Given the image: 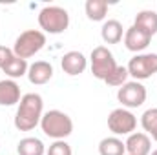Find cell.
<instances>
[{
	"label": "cell",
	"mask_w": 157,
	"mask_h": 155,
	"mask_svg": "<svg viewBox=\"0 0 157 155\" xmlns=\"http://www.w3.org/2000/svg\"><path fill=\"white\" fill-rule=\"evenodd\" d=\"M44 115V100L39 93H26L22 95L17 113H15V128L18 131H31L40 124Z\"/></svg>",
	"instance_id": "6da1fadb"
},
{
	"label": "cell",
	"mask_w": 157,
	"mask_h": 155,
	"mask_svg": "<svg viewBox=\"0 0 157 155\" xmlns=\"http://www.w3.org/2000/svg\"><path fill=\"white\" fill-rule=\"evenodd\" d=\"M40 128L44 135L53 141H64L73 133V120L71 117L60 110H49L40 119Z\"/></svg>",
	"instance_id": "7a4b0ae2"
},
{
	"label": "cell",
	"mask_w": 157,
	"mask_h": 155,
	"mask_svg": "<svg viewBox=\"0 0 157 155\" xmlns=\"http://www.w3.org/2000/svg\"><path fill=\"white\" fill-rule=\"evenodd\" d=\"M39 26L42 33L60 35L70 28V13L60 6H44L39 11Z\"/></svg>",
	"instance_id": "3957f363"
},
{
	"label": "cell",
	"mask_w": 157,
	"mask_h": 155,
	"mask_svg": "<svg viewBox=\"0 0 157 155\" xmlns=\"http://www.w3.org/2000/svg\"><path fill=\"white\" fill-rule=\"evenodd\" d=\"M44 46H46V33H42L40 29H26L17 37L13 44V53L15 57L28 60L35 57L39 51H42Z\"/></svg>",
	"instance_id": "277c9868"
},
{
	"label": "cell",
	"mask_w": 157,
	"mask_h": 155,
	"mask_svg": "<svg viewBox=\"0 0 157 155\" xmlns=\"http://www.w3.org/2000/svg\"><path fill=\"white\" fill-rule=\"evenodd\" d=\"M117 66L119 64L115 62L113 53H112L106 46H97V47H93V51H91V55H90V68H91V73H93L95 78L106 80Z\"/></svg>",
	"instance_id": "5b68a950"
},
{
	"label": "cell",
	"mask_w": 157,
	"mask_h": 155,
	"mask_svg": "<svg viewBox=\"0 0 157 155\" xmlns=\"http://www.w3.org/2000/svg\"><path fill=\"white\" fill-rule=\"evenodd\" d=\"M128 73L133 80L141 82L157 73V53H137L128 62Z\"/></svg>",
	"instance_id": "8992f818"
},
{
	"label": "cell",
	"mask_w": 157,
	"mask_h": 155,
	"mask_svg": "<svg viewBox=\"0 0 157 155\" xmlns=\"http://www.w3.org/2000/svg\"><path fill=\"white\" fill-rule=\"evenodd\" d=\"M146 97H148L146 88L141 82H137V80H128L124 86L119 88V91H117V100L126 110L141 108L146 102Z\"/></svg>",
	"instance_id": "52a82bcc"
},
{
	"label": "cell",
	"mask_w": 157,
	"mask_h": 155,
	"mask_svg": "<svg viewBox=\"0 0 157 155\" xmlns=\"http://www.w3.org/2000/svg\"><path fill=\"white\" fill-rule=\"evenodd\" d=\"M108 128L110 131L117 137V135H132L137 128V117L133 115L130 110L126 108H117L108 115Z\"/></svg>",
	"instance_id": "ba28073f"
},
{
	"label": "cell",
	"mask_w": 157,
	"mask_h": 155,
	"mask_svg": "<svg viewBox=\"0 0 157 155\" xmlns=\"http://www.w3.org/2000/svg\"><path fill=\"white\" fill-rule=\"evenodd\" d=\"M152 42V37L148 33H144L143 29L135 28V26H130L126 31H124V46L128 51L132 53H143Z\"/></svg>",
	"instance_id": "9c48e42d"
},
{
	"label": "cell",
	"mask_w": 157,
	"mask_h": 155,
	"mask_svg": "<svg viewBox=\"0 0 157 155\" xmlns=\"http://www.w3.org/2000/svg\"><path fill=\"white\" fill-rule=\"evenodd\" d=\"M60 68H62V71H64L66 75L77 77V75H80V73L86 71V68H88V59H86L84 53H80V51H68V53H64L62 59H60Z\"/></svg>",
	"instance_id": "30bf717a"
},
{
	"label": "cell",
	"mask_w": 157,
	"mask_h": 155,
	"mask_svg": "<svg viewBox=\"0 0 157 155\" xmlns=\"http://www.w3.org/2000/svg\"><path fill=\"white\" fill-rule=\"evenodd\" d=\"M124 146H126V153L128 155L152 153V141H150V135H146L144 131H133L132 135H128Z\"/></svg>",
	"instance_id": "8fae6325"
},
{
	"label": "cell",
	"mask_w": 157,
	"mask_h": 155,
	"mask_svg": "<svg viewBox=\"0 0 157 155\" xmlns=\"http://www.w3.org/2000/svg\"><path fill=\"white\" fill-rule=\"evenodd\" d=\"M28 78L31 84L35 86H42V84H48L51 78H53V66L46 60H35L33 64H29V70H28Z\"/></svg>",
	"instance_id": "7c38bea8"
},
{
	"label": "cell",
	"mask_w": 157,
	"mask_h": 155,
	"mask_svg": "<svg viewBox=\"0 0 157 155\" xmlns=\"http://www.w3.org/2000/svg\"><path fill=\"white\" fill-rule=\"evenodd\" d=\"M20 99H22L20 86L15 80L11 78L0 80V106H15L20 102Z\"/></svg>",
	"instance_id": "4fadbf2b"
},
{
	"label": "cell",
	"mask_w": 157,
	"mask_h": 155,
	"mask_svg": "<svg viewBox=\"0 0 157 155\" xmlns=\"http://www.w3.org/2000/svg\"><path fill=\"white\" fill-rule=\"evenodd\" d=\"M133 26L143 29L144 33H148L150 37H154L157 33V13L154 9H143L135 15Z\"/></svg>",
	"instance_id": "5bb4252c"
},
{
	"label": "cell",
	"mask_w": 157,
	"mask_h": 155,
	"mask_svg": "<svg viewBox=\"0 0 157 155\" xmlns=\"http://www.w3.org/2000/svg\"><path fill=\"white\" fill-rule=\"evenodd\" d=\"M101 37L104 40V44H119L121 40L124 39V28H122V24L119 20L110 18V20H106L102 24Z\"/></svg>",
	"instance_id": "9a60e30c"
},
{
	"label": "cell",
	"mask_w": 157,
	"mask_h": 155,
	"mask_svg": "<svg viewBox=\"0 0 157 155\" xmlns=\"http://www.w3.org/2000/svg\"><path fill=\"white\" fill-rule=\"evenodd\" d=\"M17 153L18 155H44L46 146L37 137H24L17 144Z\"/></svg>",
	"instance_id": "2e32d148"
},
{
	"label": "cell",
	"mask_w": 157,
	"mask_h": 155,
	"mask_svg": "<svg viewBox=\"0 0 157 155\" xmlns=\"http://www.w3.org/2000/svg\"><path fill=\"white\" fill-rule=\"evenodd\" d=\"M108 2L106 0H86L84 4V11L86 17L93 22H102L108 15Z\"/></svg>",
	"instance_id": "e0dca14e"
},
{
	"label": "cell",
	"mask_w": 157,
	"mask_h": 155,
	"mask_svg": "<svg viewBox=\"0 0 157 155\" xmlns=\"http://www.w3.org/2000/svg\"><path fill=\"white\" fill-rule=\"evenodd\" d=\"M99 155H126V146L119 137H104L99 142Z\"/></svg>",
	"instance_id": "ac0fdd59"
},
{
	"label": "cell",
	"mask_w": 157,
	"mask_h": 155,
	"mask_svg": "<svg viewBox=\"0 0 157 155\" xmlns=\"http://www.w3.org/2000/svg\"><path fill=\"white\" fill-rule=\"evenodd\" d=\"M28 70H29V64H28V60H24V59H18V57H13L4 68H2V71L7 75V77L11 78V80H15V78H20L24 77V75H28Z\"/></svg>",
	"instance_id": "d6986e66"
},
{
	"label": "cell",
	"mask_w": 157,
	"mask_h": 155,
	"mask_svg": "<svg viewBox=\"0 0 157 155\" xmlns=\"http://www.w3.org/2000/svg\"><path fill=\"white\" fill-rule=\"evenodd\" d=\"M141 126L146 135H155L157 133V108H150L141 115Z\"/></svg>",
	"instance_id": "ffe728a7"
},
{
	"label": "cell",
	"mask_w": 157,
	"mask_h": 155,
	"mask_svg": "<svg viewBox=\"0 0 157 155\" xmlns=\"http://www.w3.org/2000/svg\"><path fill=\"white\" fill-rule=\"evenodd\" d=\"M128 77H130V73H128V68H126V66H117V68L112 71V75L106 78L104 82H106L108 86L121 88V86H124V84L128 82Z\"/></svg>",
	"instance_id": "44dd1931"
},
{
	"label": "cell",
	"mask_w": 157,
	"mask_h": 155,
	"mask_svg": "<svg viewBox=\"0 0 157 155\" xmlns=\"http://www.w3.org/2000/svg\"><path fill=\"white\" fill-rule=\"evenodd\" d=\"M46 155H73V152H71V146L66 141H55L46 150Z\"/></svg>",
	"instance_id": "7402d4cb"
},
{
	"label": "cell",
	"mask_w": 157,
	"mask_h": 155,
	"mask_svg": "<svg viewBox=\"0 0 157 155\" xmlns=\"http://www.w3.org/2000/svg\"><path fill=\"white\" fill-rule=\"evenodd\" d=\"M15 57V53H13V49L11 47H7V46H0V70L11 60Z\"/></svg>",
	"instance_id": "603a6c76"
},
{
	"label": "cell",
	"mask_w": 157,
	"mask_h": 155,
	"mask_svg": "<svg viewBox=\"0 0 157 155\" xmlns=\"http://www.w3.org/2000/svg\"><path fill=\"white\" fill-rule=\"evenodd\" d=\"M152 139H154V141H155V142H157V133H155V135H154V137H152Z\"/></svg>",
	"instance_id": "cb8c5ba5"
},
{
	"label": "cell",
	"mask_w": 157,
	"mask_h": 155,
	"mask_svg": "<svg viewBox=\"0 0 157 155\" xmlns=\"http://www.w3.org/2000/svg\"><path fill=\"white\" fill-rule=\"evenodd\" d=\"M150 155H157V150H154V152H152V153H150Z\"/></svg>",
	"instance_id": "d4e9b609"
},
{
	"label": "cell",
	"mask_w": 157,
	"mask_h": 155,
	"mask_svg": "<svg viewBox=\"0 0 157 155\" xmlns=\"http://www.w3.org/2000/svg\"><path fill=\"white\" fill-rule=\"evenodd\" d=\"M126 155H128V153H126Z\"/></svg>",
	"instance_id": "484cf974"
}]
</instances>
